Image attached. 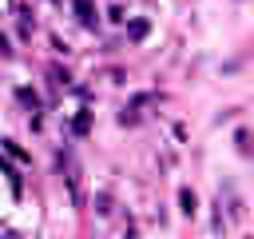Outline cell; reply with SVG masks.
Returning <instances> with one entry per match:
<instances>
[{"label": "cell", "instance_id": "obj_1", "mask_svg": "<svg viewBox=\"0 0 254 239\" xmlns=\"http://www.w3.org/2000/svg\"><path fill=\"white\" fill-rule=\"evenodd\" d=\"M75 8H79V16H83V20H91V0H75Z\"/></svg>", "mask_w": 254, "mask_h": 239}, {"label": "cell", "instance_id": "obj_2", "mask_svg": "<svg viewBox=\"0 0 254 239\" xmlns=\"http://www.w3.org/2000/svg\"><path fill=\"white\" fill-rule=\"evenodd\" d=\"M183 211H187V215L194 211V195H190V191H183Z\"/></svg>", "mask_w": 254, "mask_h": 239}]
</instances>
